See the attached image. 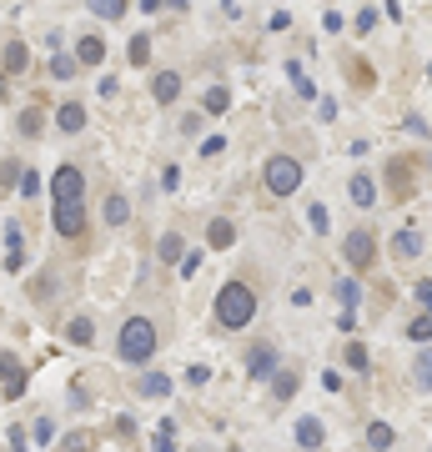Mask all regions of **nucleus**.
Wrapping results in <instances>:
<instances>
[{
  "label": "nucleus",
  "instance_id": "1",
  "mask_svg": "<svg viewBox=\"0 0 432 452\" xmlns=\"http://www.w3.org/2000/svg\"><path fill=\"white\" fill-rule=\"evenodd\" d=\"M50 221H56V237L66 242H81L86 232V176L81 166H56V176H50Z\"/></svg>",
  "mask_w": 432,
  "mask_h": 452
},
{
  "label": "nucleus",
  "instance_id": "2",
  "mask_svg": "<svg viewBox=\"0 0 432 452\" xmlns=\"http://www.w3.org/2000/svg\"><path fill=\"white\" fill-rule=\"evenodd\" d=\"M251 317H256V292L246 287V281H227V287L216 292V322H222L227 332H237Z\"/></svg>",
  "mask_w": 432,
  "mask_h": 452
},
{
  "label": "nucleus",
  "instance_id": "3",
  "mask_svg": "<svg viewBox=\"0 0 432 452\" xmlns=\"http://www.w3.org/2000/svg\"><path fill=\"white\" fill-rule=\"evenodd\" d=\"M116 352H121L131 367H146V362L156 357V327H151V317H126V322H121Z\"/></svg>",
  "mask_w": 432,
  "mask_h": 452
},
{
  "label": "nucleus",
  "instance_id": "4",
  "mask_svg": "<svg viewBox=\"0 0 432 452\" xmlns=\"http://www.w3.org/2000/svg\"><path fill=\"white\" fill-rule=\"evenodd\" d=\"M417 176H422V161H412V156H392V161H387V196H392V201H412Z\"/></svg>",
  "mask_w": 432,
  "mask_h": 452
},
{
  "label": "nucleus",
  "instance_id": "5",
  "mask_svg": "<svg viewBox=\"0 0 432 452\" xmlns=\"http://www.w3.org/2000/svg\"><path fill=\"white\" fill-rule=\"evenodd\" d=\"M302 186V161L297 156H272L266 161V191L272 196H292Z\"/></svg>",
  "mask_w": 432,
  "mask_h": 452
},
{
  "label": "nucleus",
  "instance_id": "6",
  "mask_svg": "<svg viewBox=\"0 0 432 452\" xmlns=\"http://www.w3.org/2000/svg\"><path fill=\"white\" fill-rule=\"evenodd\" d=\"M342 256H347L357 271H367V266L377 261V242H372V232H362V226H357V232H347V242H342Z\"/></svg>",
  "mask_w": 432,
  "mask_h": 452
},
{
  "label": "nucleus",
  "instance_id": "7",
  "mask_svg": "<svg viewBox=\"0 0 432 452\" xmlns=\"http://www.w3.org/2000/svg\"><path fill=\"white\" fill-rule=\"evenodd\" d=\"M0 242H6V256H0V261H6V271L16 276L25 266V232H21V221H11L6 232H0Z\"/></svg>",
  "mask_w": 432,
  "mask_h": 452
},
{
  "label": "nucleus",
  "instance_id": "8",
  "mask_svg": "<svg viewBox=\"0 0 432 452\" xmlns=\"http://www.w3.org/2000/svg\"><path fill=\"white\" fill-rule=\"evenodd\" d=\"M246 372H251V382L272 377V372H277V347H272V342H256V347L246 352Z\"/></svg>",
  "mask_w": 432,
  "mask_h": 452
},
{
  "label": "nucleus",
  "instance_id": "9",
  "mask_svg": "<svg viewBox=\"0 0 432 452\" xmlns=\"http://www.w3.org/2000/svg\"><path fill=\"white\" fill-rule=\"evenodd\" d=\"M0 66H6V76H21L30 66V50L21 40H6V50H0Z\"/></svg>",
  "mask_w": 432,
  "mask_h": 452
},
{
  "label": "nucleus",
  "instance_id": "10",
  "mask_svg": "<svg viewBox=\"0 0 432 452\" xmlns=\"http://www.w3.org/2000/svg\"><path fill=\"white\" fill-rule=\"evenodd\" d=\"M151 96H156L161 106H171V101L181 96V76H176V71H161V76L151 81Z\"/></svg>",
  "mask_w": 432,
  "mask_h": 452
},
{
  "label": "nucleus",
  "instance_id": "11",
  "mask_svg": "<svg viewBox=\"0 0 432 452\" xmlns=\"http://www.w3.org/2000/svg\"><path fill=\"white\" fill-rule=\"evenodd\" d=\"M206 242H211V247H216V252H227V247H232V242H237V226H232V221H227V216H216V221H211V226H206Z\"/></svg>",
  "mask_w": 432,
  "mask_h": 452
},
{
  "label": "nucleus",
  "instance_id": "12",
  "mask_svg": "<svg viewBox=\"0 0 432 452\" xmlns=\"http://www.w3.org/2000/svg\"><path fill=\"white\" fill-rule=\"evenodd\" d=\"M56 126H61V131H71V136H76V131H81V126H86V106H81V101H66V106H61V111H56Z\"/></svg>",
  "mask_w": 432,
  "mask_h": 452
},
{
  "label": "nucleus",
  "instance_id": "13",
  "mask_svg": "<svg viewBox=\"0 0 432 452\" xmlns=\"http://www.w3.org/2000/svg\"><path fill=\"white\" fill-rule=\"evenodd\" d=\"M297 442L312 452V447H322V442H327V427H322L317 417H302V422H297Z\"/></svg>",
  "mask_w": 432,
  "mask_h": 452
},
{
  "label": "nucleus",
  "instance_id": "14",
  "mask_svg": "<svg viewBox=\"0 0 432 452\" xmlns=\"http://www.w3.org/2000/svg\"><path fill=\"white\" fill-rule=\"evenodd\" d=\"M347 191H352V201H357V206H372V201H377V181H372L367 171H357V176L347 181Z\"/></svg>",
  "mask_w": 432,
  "mask_h": 452
},
{
  "label": "nucleus",
  "instance_id": "15",
  "mask_svg": "<svg viewBox=\"0 0 432 452\" xmlns=\"http://www.w3.org/2000/svg\"><path fill=\"white\" fill-rule=\"evenodd\" d=\"M392 247H397V256H402V261H412V256H422V232H412V226H407V232H397V242H392Z\"/></svg>",
  "mask_w": 432,
  "mask_h": 452
},
{
  "label": "nucleus",
  "instance_id": "16",
  "mask_svg": "<svg viewBox=\"0 0 432 452\" xmlns=\"http://www.w3.org/2000/svg\"><path fill=\"white\" fill-rule=\"evenodd\" d=\"M86 6H91V16H101V21H121L131 0H86Z\"/></svg>",
  "mask_w": 432,
  "mask_h": 452
},
{
  "label": "nucleus",
  "instance_id": "17",
  "mask_svg": "<svg viewBox=\"0 0 432 452\" xmlns=\"http://www.w3.org/2000/svg\"><path fill=\"white\" fill-rule=\"evenodd\" d=\"M201 106L211 111V116H222V111L232 106V91H227V86H206V96H201Z\"/></svg>",
  "mask_w": 432,
  "mask_h": 452
},
{
  "label": "nucleus",
  "instance_id": "18",
  "mask_svg": "<svg viewBox=\"0 0 432 452\" xmlns=\"http://www.w3.org/2000/svg\"><path fill=\"white\" fill-rule=\"evenodd\" d=\"M151 452H176V422H171V417L156 427V437H151Z\"/></svg>",
  "mask_w": 432,
  "mask_h": 452
},
{
  "label": "nucleus",
  "instance_id": "19",
  "mask_svg": "<svg viewBox=\"0 0 432 452\" xmlns=\"http://www.w3.org/2000/svg\"><path fill=\"white\" fill-rule=\"evenodd\" d=\"M81 61L86 66H101L106 61V40L101 35H81Z\"/></svg>",
  "mask_w": 432,
  "mask_h": 452
},
{
  "label": "nucleus",
  "instance_id": "20",
  "mask_svg": "<svg viewBox=\"0 0 432 452\" xmlns=\"http://www.w3.org/2000/svg\"><path fill=\"white\" fill-rule=\"evenodd\" d=\"M66 337H71V342H76V347H86V342H91V337H96V322H91V317H71V327H66Z\"/></svg>",
  "mask_w": 432,
  "mask_h": 452
},
{
  "label": "nucleus",
  "instance_id": "21",
  "mask_svg": "<svg viewBox=\"0 0 432 452\" xmlns=\"http://www.w3.org/2000/svg\"><path fill=\"white\" fill-rule=\"evenodd\" d=\"M126 61H131V66H146V61H151V35H131Z\"/></svg>",
  "mask_w": 432,
  "mask_h": 452
},
{
  "label": "nucleus",
  "instance_id": "22",
  "mask_svg": "<svg viewBox=\"0 0 432 452\" xmlns=\"http://www.w3.org/2000/svg\"><path fill=\"white\" fill-rule=\"evenodd\" d=\"M166 392H171V377H161V372L141 377V397H166Z\"/></svg>",
  "mask_w": 432,
  "mask_h": 452
},
{
  "label": "nucleus",
  "instance_id": "23",
  "mask_svg": "<svg viewBox=\"0 0 432 452\" xmlns=\"http://www.w3.org/2000/svg\"><path fill=\"white\" fill-rule=\"evenodd\" d=\"M367 442H372L377 452H387V447H392V427H387V422H372V427H367Z\"/></svg>",
  "mask_w": 432,
  "mask_h": 452
},
{
  "label": "nucleus",
  "instance_id": "24",
  "mask_svg": "<svg viewBox=\"0 0 432 452\" xmlns=\"http://www.w3.org/2000/svg\"><path fill=\"white\" fill-rule=\"evenodd\" d=\"M40 126H45V111H21V136H40Z\"/></svg>",
  "mask_w": 432,
  "mask_h": 452
},
{
  "label": "nucleus",
  "instance_id": "25",
  "mask_svg": "<svg viewBox=\"0 0 432 452\" xmlns=\"http://www.w3.org/2000/svg\"><path fill=\"white\" fill-rule=\"evenodd\" d=\"M126 216H131L126 196H111V201H106V221H111V226H126Z\"/></svg>",
  "mask_w": 432,
  "mask_h": 452
},
{
  "label": "nucleus",
  "instance_id": "26",
  "mask_svg": "<svg viewBox=\"0 0 432 452\" xmlns=\"http://www.w3.org/2000/svg\"><path fill=\"white\" fill-rule=\"evenodd\" d=\"M272 387H277V397H297V372H272Z\"/></svg>",
  "mask_w": 432,
  "mask_h": 452
},
{
  "label": "nucleus",
  "instance_id": "27",
  "mask_svg": "<svg viewBox=\"0 0 432 452\" xmlns=\"http://www.w3.org/2000/svg\"><path fill=\"white\" fill-rule=\"evenodd\" d=\"M186 252H181V237L176 232H166V237H161V261H181Z\"/></svg>",
  "mask_w": 432,
  "mask_h": 452
},
{
  "label": "nucleus",
  "instance_id": "28",
  "mask_svg": "<svg viewBox=\"0 0 432 452\" xmlns=\"http://www.w3.org/2000/svg\"><path fill=\"white\" fill-rule=\"evenodd\" d=\"M337 302H342V312H352V307H357V281H352V276H342V281H337Z\"/></svg>",
  "mask_w": 432,
  "mask_h": 452
},
{
  "label": "nucleus",
  "instance_id": "29",
  "mask_svg": "<svg viewBox=\"0 0 432 452\" xmlns=\"http://www.w3.org/2000/svg\"><path fill=\"white\" fill-rule=\"evenodd\" d=\"M50 76H56V81H71V76H76V61H71V55H50Z\"/></svg>",
  "mask_w": 432,
  "mask_h": 452
},
{
  "label": "nucleus",
  "instance_id": "30",
  "mask_svg": "<svg viewBox=\"0 0 432 452\" xmlns=\"http://www.w3.org/2000/svg\"><path fill=\"white\" fill-rule=\"evenodd\" d=\"M6 397H11V402L25 397V372H11V377H6Z\"/></svg>",
  "mask_w": 432,
  "mask_h": 452
},
{
  "label": "nucleus",
  "instance_id": "31",
  "mask_svg": "<svg viewBox=\"0 0 432 452\" xmlns=\"http://www.w3.org/2000/svg\"><path fill=\"white\" fill-rule=\"evenodd\" d=\"M352 81H357L362 91H367V86L377 81V76H372V66H367V61H357V55H352Z\"/></svg>",
  "mask_w": 432,
  "mask_h": 452
},
{
  "label": "nucleus",
  "instance_id": "32",
  "mask_svg": "<svg viewBox=\"0 0 432 452\" xmlns=\"http://www.w3.org/2000/svg\"><path fill=\"white\" fill-rule=\"evenodd\" d=\"M287 76H292V86H297V96H307V101L317 96V91H312V81L302 76V66H287Z\"/></svg>",
  "mask_w": 432,
  "mask_h": 452
},
{
  "label": "nucleus",
  "instance_id": "33",
  "mask_svg": "<svg viewBox=\"0 0 432 452\" xmlns=\"http://www.w3.org/2000/svg\"><path fill=\"white\" fill-rule=\"evenodd\" d=\"M367 362H372V357H367V347H362V342H352V347H347V367L367 372Z\"/></svg>",
  "mask_w": 432,
  "mask_h": 452
},
{
  "label": "nucleus",
  "instance_id": "34",
  "mask_svg": "<svg viewBox=\"0 0 432 452\" xmlns=\"http://www.w3.org/2000/svg\"><path fill=\"white\" fill-rule=\"evenodd\" d=\"M16 181H21V161H6V166H0V186H6V191H11Z\"/></svg>",
  "mask_w": 432,
  "mask_h": 452
},
{
  "label": "nucleus",
  "instance_id": "35",
  "mask_svg": "<svg viewBox=\"0 0 432 452\" xmlns=\"http://www.w3.org/2000/svg\"><path fill=\"white\" fill-rule=\"evenodd\" d=\"M16 186H21V196H40V176H35V171H21Z\"/></svg>",
  "mask_w": 432,
  "mask_h": 452
},
{
  "label": "nucleus",
  "instance_id": "36",
  "mask_svg": "<svg viewBox=\"0 0 432 452\" xmlns=\"http://www.w3.org/2000/svg\"><path fill=\"white\" fill-rule=\"evenodd\" d=\"M432 337V322H427V312L422 317H412V342H427Z\"/></svg>",
  "mask_w": 432,
  "mask_h": 452
},
{
  "label": "nucleus",
  "instance_id": "37",
  "mask_svg": "<svg viewBox=\"0 0 432 452\" xmlns=\"http://www.w3.org/2000/svg\"><path fill=\"white\" fill-rule=\"evenodd\" d=\"M307 216H312V232H322V237H327V226H332V221H327V206H312Z\"/></svg>",
  "mask_w": 432,
  "mask_h": 452
},
{
  "label": "nucleus",
  "instance_id": "38",
  "mask_svg": "<svg viewBox=\"0 0 432 452\" xmlns=\"http://www.w3.org/2000/svg\"><path fill=\"white\" fill-rule=\"evenodd\" d=\"M222 151H227L222 136H206V141H201V156H206V161H211V156H222Z\"/></svg>",
  "mask_w": 432,
  "mask_h": 452
},
{
  "label": "nucleus",
  "instance_id": "39",
  "mask_svg": "<svg viewBox=\"0 0 432 452\" xmlns=\"http://www.w3.org/2000/svg\"><path fill=\"white\" fill-rule=\"evenodd\" d=\"M427 377H432V362H427V352H422V357H417V387H422V392H427Z\"/></svg>",
  "mask_w": 432,
  "mask_h": 452
},
{
  "label": "nucleus",
  "instance_id": "40",
  "mask_svg": "<svg viewBox=\"0 0 432 452\" xmlns=\"http://www.w3.org/2000/svg\"><path fill=\"white\" fill-rule=\"evenodd\" d=\"M11 372H21V362H16V357H11V352H0V382H6V377H11Z\"/></svg>",
  "mask_w": 432,
  "mask_h": 452
},
{
  "label": "nucleus",
  "instance_id": "41",
  "mask_svg": "<svg viewBox=\"0 0 432 452\" xmlns=\"http://www.w3.org/2000/svg\"><path fill=\"white\" fill-rule=\"evenodd\" d=\"M161 186H166V191H176V186H181V171H176V166H166V171H161Z\"/></svg>",
  "mask_w": 432,
  "mask_h": 452
},
{
  "label": "nucleus",
  "instance_id": "42",
  "mask_svg": "<svg viewBox=\"0 0 432 452\" xmlns=\"http://www.w3.org/2000/svg\"><path fill=\"white\" fill-rule=\"evenodd\" d=\"M322 387H327V392H342V377H337V372L327 367V372H322Z\"/></svg>",
  "mask_w": 432,
  "mask_h": 452
},
{
  "label": "nucleus",
  "instance_id": "43",
  "mask_svg": "<svg viewBox=\"0 0 432 452\" xmlns=\"http://www.w3.org/2000/svg\"><path fill=\"white\" fill-rule=\"evenodd\" d=\"M50 432H56V427H50V417H40V422H35V442H50Z\"/></svg>",
  "mask_w": 432,
  "mask_h": 452
},
{
  "label": "nucleus",
  "instance_id": "44",
  "mask_svg": "<svg viewBox=\"0 0 432 452\" xmlns=\"http://www.w3.org/2000/svg\"><path fill=\"white\" fill-rule=\"evenodd\" d=\"M377 26V11H357V30H372Z\"/></svg>",
  "mask_w": 432,
  "mask_h": 452
},
{
  "label": "nucleus",
  "instance_id": "45",
  "mask_svg": "<svg viewBox=\"0 0 432 452\" xmlns=\"http://www.w3.org/2000/svg\"><path fill=\"white\" fill-rule=\"evenodd\" d=\"M196 266H201V256L191 252V256H181V276H196Z\"/></svg>",
  "mask_w": 432,
  "mask_h": 452
},
{
  "label": "nucleus",
  "instance_id": "46",
  "mask_svg": "<svg viewBox=\"0 0 432 452\" xmlns=\"http://www.w3.org/2000/svg\"><path fill=\"white\" fill-rule=\"evenodd\" d=\"M206 377H211L206 367H191V372H186V382H191V387H206Z\"/></svg>",
  "mask_w": 432,
  "mask_h": 452
},
{
  "label": "nucleus",
  "instance_id": "47",
  "mask_svg": "<svg viewBox=\"0 0 432 452\" xmlns=\"http://www.w3.org/2000/svg\"><path fill=\"white\" fill-rule=\"evenodd\" d=\"M11 452H25V432L21 427H11Z\"/></svg>",
  "mask_w": 432,
  "mask_h": 452
}]
</instances>
